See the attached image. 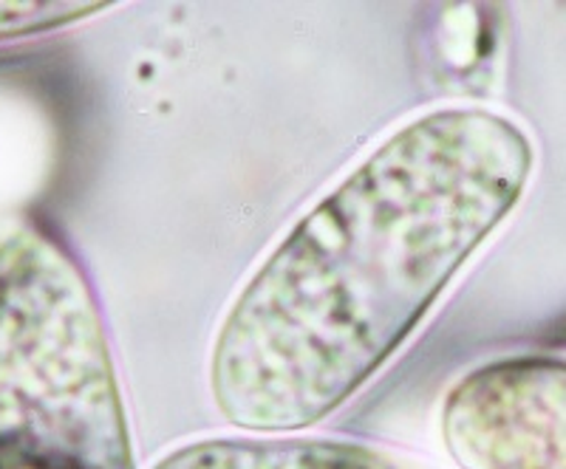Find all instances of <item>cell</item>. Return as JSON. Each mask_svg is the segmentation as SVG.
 Returning <instances> with one entry per match:
<instances>
[{"label":"cell","instance_id":"obj_4","mask_svg":"<svg viewBox=\"0 0 566 469\" xmlns=\"http://www.w3.org/2000/svg\"><path fill=\"white\" fill-rule=\"evenodd\" d=\"M154 469H431L354 441L297 436L201 438L168 452Z\"/></svg>","mask_w":566,"mask_h":469},{"label":"cell","instance_id":"obj_5","mask_svg":"<svg viewBox=\"0 0 566 469\" xmlns=\"http://www.w3.org/2000/svg\"><path fill=\"white\" fill-rule=\"evenodd\" d=\"M108 3H63V0H49V3H0V40L27 38V34L49 32V29L69 26L74 20H83L94 12H103Z\"/></svg>","mask_w":566,"mask_h":469},{"label":"cell","instance_id":"obj_3","mask_svg":"<svg viewBox=\"0 0 566 469\" xmlns=\"http://www.w3.org/2000/svg\"><path fill=\"white\" fill-rule=\"evenodd\" d=\"M464 469H566V360L515 356L464 376L442 411Z\"/></svg>","mask_w":566,"mask_h":469},{"label":"cell","instance_id":"obj_1","mask_svg":"<svg viewBox=\"0 0 566 469\" xmlns=\"http://www.w3.org/2000/svg\"><path fill=\"white\" fill-rule=\"evenodd\" d=\"M533 145L513 119H413L303 215L232 302L210 393L241 430L295 433L352 398L513 213Z\"/></svg>","mask_w":566,"mask_h":469},{"label":"cell","instance_id":"obj_2","mask_svg":"<svg viewBox=\"0 0 566 469\" xmlns=\"http://www.w3.org/2000/svg\"><path fill=\"white\" fill-rule=\"evenodd\" d=\"M0 469H136L94 291L32 221L0 224Z\"/></svg>","mask_w":566,"mask_h":469}]
</instances>
